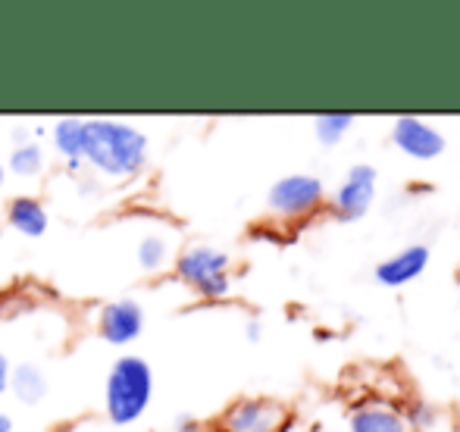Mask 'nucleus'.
I'll return each instance as SVG.
<instances>
[{
    "instance_id": "f257e3e1",
    "label": "nucleus",
    "mask_w": 460,
    "mask_h": 432,
    "mask_svg": "<svg viewBox=\"0 0 460 432\" xmlns=\"http://www.w3.org/2000/svg\"><path fill=\"white\" fill-rule=\"evenodd\" d=\"M147 141L138 128L122 122H85V145L82 157H88L97 170L110 176H132L145 166Z\"/></svg>"
},
{
    "instance_id": "f03ea898",
    "label": "nucleus",
    "mask_w": 460,
    "mask_h": 432,
    "mask_svg": "<svg viewBox=\"0 0 460 432\" xmlns=\"http://www.w3.org/2000/svg\"><path fill=\"white\" fill-rule=\"evenodd\" d=\"M151 366L138 357H122L107 379V414L113 423H132L151 401Z\"/></svg>"
},
{
    "instance_id": "7ed1b4c3",
    "label": "nucleus",
    "mask_w": 460,
    "mask_h": 432,
    "mask_svg": "<svg viewBox=\"0 0 460 432\" xmlns=\"http://www.w3.org/2000/svg\"><path fill=\"white\" fill-rule=\"evenodd\" d=\"M226 267H229V257L213 248H194L179 257V276L185 282H191L194 288H200L204 295H210V298H219V295L229 292Z\"/></svg>"
},
{
    "instance_id": "20e7f679",
    "label": "nucleus",
    "mask_w": 460,
    "mask_h": 432,
    "mask_svg": "<svg viewBox=\"0 0 460 432\" xmlns=\"http://www.w3.org/2000/svg\"><path fill=\"white\" fill-rule=\"evenodd\" d=\"M323 198V185L314 176H288L279 179L270 191V207L282 216H301L314 210Z\"/></svg>"
},
{
    "instance_id": "39448f33",
    "label": "nucleus",
    "mask_w": 460,
    "mask_h": 432,
    "mask_svg": "<svg viewBox=\"0 0 460 432\" xmlns=\"http://www.w3.org/2000/svg\"><path fill=\"white\" fill-rule=\"evenodd\" d=\"M373 191H376V170L373 166H354L348 182L339 189L335 195V207H339L341 216L358 219L364 216L373 204Z\"/></svg>"
},
{
    "instance_id": "423d86ee",
    "label": "nucleus",
    "mask_w": 460,
    "mask_h": 432,
    "mask_svg": "<svg viewBox=\"0 0 460 432\" xmlns=\"http://www.w3.org/2000/svg\"><path fill=\"white\" fill-rule=\"evenodd\" d=\"M394 141H398L401 151L417 160H432L436 154H442V147H445L442 135L426 126V122L413 119V116H404V119L394 122Z\"/></svg>"
},
{
    "instance_id": "0eeeda50",
    "label": "nucleus",
    "mask_w": 460,
    "mask_h": 432,
    "mask_svg": "<svg viewBox=\"0 0 460 432\" xmlns=\"http://www.w3.org/2000/svg\"><path fill=\"white\" fill-rule=\"evenodd\" d=\"M141 332V307L135 301H116L101 313V335L110 345H126Z\"/></svg>"
},
{
    "instance_id": "6e6552de",
    "label": "nucleus",
    "mask_w": 460,
    "mask_h": 432,
    "mask_svg": "<svg viewBox=\"0 0 460 432\" xmlns=\"http://www.w3.org/2000/svg\"><path fill=\"white\" fill-rule=\"evenodd\" d=\"M279 423H282V410L267 401H242L226 417L229 432H276Z\"/></svg>"
},
{
    "instance_id": "1a4fd4ad",
    "label": "nucleus",
    "mask_w": 460,
    "mask_h": 432,
    "mask_svg": "<svg viewBox=\"0 0 460 432\" xmlns=\"http://www.w3.org/2000/svg\"><path fill=\"white\" fill-rule=\"evenodd\" d=\"M429 263V248L426 244H413V248H404L401 254H394L392 260L379 263L376 276H379L382 286H404V282L417 279L420 273Z\"/></svg>"
},
{
    "instance_id": "9d476101",
    "label": "nucleus",
    "mask_w": 460,
    "mask_h": 432,
    "mask_svg": "<svg viewBox=\"0 0 460 432\" xmlns=\"http://www.w3.org/2000/svg\"><path fill=\"white\" fill-rule=\"evenodd\" d=\"M10 223H13V229H19L22 235H41V232L48 229V214H44L41 204L31 201V198H19L10 207Z\"/></svg>"
},
{
    "instance_id": "9b49d317",
    "label": "nucleus",
    "mask_w": 460,
    "mask_h": 432,
    "mask_svg": "<svg viewBox=\"0 0 460 432\" xmlns=\"http://www.w3.org/2000/svg\"><path fill=\"white\" fill-rule=\"evenodd\" d=\"M351 432H404V420L392 410H379V408H364L354 414Z\"/></svg>"
},
{
    "instance_id": "f8f14e48",
    "label": "nucleus",
    "mask_w": 460,
    "mask_h": 432,
    "mask_svg": "<svg viewBox=\"0 0 460 432\" xmlns=\"http://www.w3.org/2000/svg\"><path fill=\"white\" fill-rule=\"evenodd\" d=\"M13 392L19 395V401L25 404H38L44 398V392H48V383H44V376L35 370V366L22 364L16 366V373H13Z\"/></svg>"
},
{
    "instance_id": "ddd939ff",
    "label": "nucleus",
    "mask_w": 460,
    "mask_h": 432,
    "mask_svg": "<svg viewBox=\"0 0 460 432\" xmlns=\"http://www.w3.org/2000/svg\"><path fill=\"white\" fill-rule=\"evenodd\" d=\"M54 138H57V147H60V151L66 154L69 160H73V166L79 163L82 145H85V122H79V119H63L60 126H57Z\"/></svg>"
},
{
    "instance_id": "4468645a",
    "label": "nucleus",
    "mask_w": 460,
    "mask_h": 432,
    "mask_svg": "<svg viewBox=\"0 0 460 432\" xmlns=\"http://www.w3.org/2000/svg\"><path fill=\"white\" fill-rule=\"evenodd\" d=\"M351 126V113H332V116H316V135H320L326 145H335L341 135Z\"/></svg>"
},
{
    "instance_id": "2eb2a0df",
    "label": "nucleus",
    "mask_w": 460,
    "mask_h": 432,
    "mask_svg": "<svg viewBox=\"0 0 460 432\" xmlns=\"http://www.w3.org/2000/svg\"><path fill=\"white\" fill-rule=\"evenodd\" d=\"M10 166L19 172V176H35V172L41 170V151H38V145L19 147V151L10 157Z\"/></svg>"
},
{
    "instance_id": "dca6fc26",
    "label": "nucleus",
    "mask_w": 460,
    "mask_h": 432,
    "mask_svg": "<svg viewBox=\"0 0 460 432\" xmlns=\"http://www.w3.org/2000/svg\"><path fill=\"white\" fill-rule=\"evenodd\" d=\"M164 257H166V244H164V238H145V242H141V251H138L141 267L157 269L160 263H164Z\"/></svg>"
},
{
    "instance_id": "f3484780",
    "label": "nucleus",
    "mask_w": 460,
    "mask_h": 432,
    "mask_svg": "<svg viewBox=\"0 0 460 432\" xmlns=\"http://www.w3.org/2000/svg\"><path fill=\"white\" fill-rule=\"evenodd\" d=\"M10 385V366H6V357L0 354V392Z\"/></svg>"
},
{
    "instance_id": "a211bd4d",
    "label": "nucleus",
    "mask_w": 460,
    "mask_h": 432,
    "mask_svg": "<svg viewBox=\"0 0 460 432\" xmlns=\"http://www.w3.org/2000/svg\"><path fill=\"white\" fill-rule=\"evenodd\" d=\"M176 432H198V429H194L191 420H185V417H182V420L176 423Z\"/></svg>"
},
{
    "instance_id": "6ab92c4d",
    "label": "nucleus",
    "mask_w": 460,
    "mask_h": 432,
    "mask_svg": "<svg viewBox=\"0 0 460 432\" xmlns=\"http://www.w3.org/2000/svg\"><path fill=\"white\" fill-rule=\"evenodd\" d=\"M0 432H10V420L4 414H0Z\"/></svg>"
},
{
    "instance_id": "aec40b11",
    "label": "nucleus",
    "mask_w": 460,
    "mask_h": 432,
    "mask_svg": "<svg viewBox=\"0 0 460 432\" xmlns=\"http://www.w3.org/2000/svg\"><path fill=\"white\" fill-rule=\"evenodd\" d=\"M0 179H4V170H0Z\"/></svg>"
}]
</instances>
